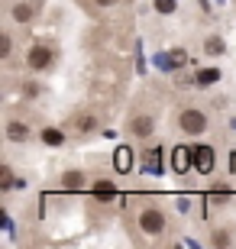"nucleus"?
<instances>
[{
    "mask_svg": "<svg viewBox=\"0 0 236 249\" xmlns=\"http://www.w3.org/2000/svg\"><path fill=\"white\" fill-rule=\"evenodd\" d=\"M139 233H145V236H162L165 230H168V217H165V211L162 207H143L139 211Z\"/></svg>",
    "mask_w": 236,
    "mask_h": 249,
    "instance_id": "nucleus-1",
    "label": "nucleus"
},
{
    "mask_svg": "<svg viewBox=\"0 0 236 249\" xmlns=\"http://www.w3.org/2000/svg\"><path fill=\"white\" fill-rule=\"evenodd\" d=\"M55 58H58V55H55L52 46H46V42H36V46H29V52H26V68H29V71H36V74L52 71Z\"/></svg>",
    "mask_w": 236,
    "mask_h": 249,
    "instance_id": "nucleus-2",
    "label": "nucleus"
},
{
    "mask_svg": "<svg viewBox=\"0 0 236 249\" xmlns=\"http://www.w3.org/2000/svg\"><path fill=\"white\" fill-rule=\"evenodd\" d=\"M207 126H210L207 113L198 110V107H184V110L178 113V129L188 133V136H200V133H207Z\"/></svg>",
    "mask_w": 236,
    "mask_h": 249,
    "instance_id": "nucleus-3",
    "label": "nucleus"
},
{
    "mask_svg": "<svg viewBox=\"0 0 236 249\" xmlns=\"http://www.w3.org/2000/svg\"><path fill=\"white\" fill-rule=\"evenodd\" d=\"M214 168H217V152L214 146H194V172L198 175H214Z\"/></svg>",
    "mask_w": 236,
    "mask_h": 249,
    "instance_id": "nucleus-4",
    "label": "nucleus"
},
{
    "mask_svg": "<svg viewBox=\"0 0 236 249\" xmlns=\"http://www.w3.org/2000/svg\"><path fill=\"white\" fill-rule=\"evenodd\" d=\"M39 7H42V0H19V3H13L10 17H13V23H17V26H26V23H33V19H36Z\"/></svg>",
    "mask_w": 236,
    "mask_h": 249,
    "instance_id": "nucleus-5",
    "label": "nucleus"
},
{
    "mask_svg": "<svg viewBox=\"0 0 236 249\" xmlns=\"http://www.w3.org/2000/svg\"><path fill=\"white\" fill-rule=\"evenodd\" d=\"M127 129H129L136 139H149V136L155 133V117H152V113H136V117H129Z\"/></svg>",
    "mask_w": 236,
    "mask_h": 249,
    "instance_id": "nucleus-6",
    "label": "nucleus"
},
{
    "mask_svg": "<svg viewBox=\"0 0 236 249\" xmlns=\"http://www.w3.org/2000/svg\"><path fill=\"white\" fill-rule=\"evenodd\" d=\"M62 188L68 194H81L84 188H88V175H84L81 168H68V172L62 175Z\"/></svg>",
    "mask_w": 236,
    "mask_h": 249,
    "instance_id": "nucleus-7",
    "label": "nucleus"
},
{
    "mask_svg": "<svg viewBox=\"0 0 236 249\" xmlns=\"http://www.w3.org/2000/svg\"><path fill=\"white\" fill-rule=\"evenodd\" d=\"M3 136H7V142H29V136H33V126H29V123H23V120H7Z\"/></svg>",
    "mask_w": 236,
    "mask_h": 249,
    "instance_id": "nucleus-8",
    "label": "nucleus"
},
{
    "mask_svg": "<svg viewBox=\"0 0 236 249\" xmlns=\"http://www.w3.org/2000/svg\"><path fill=\"white\" fill-rule=\"evenodd\" d=\"M172 168L175 172H178V175H184V172H188V168H194V146H178L172 152Z\"/></svg>",
    "mask_w": 236,
    "mask_h": 249,
    "instance_id": "nucleus-9",
    "label": "nucleus"
},
{
    "mask_svg": "<svg viewBox=\"0 0 236 249\" xmlns=\"http://www.w3.org/2000/svg\"><path fill=\"white\" fill-rule=\"evenodd\" d=\"M91 194H94V201L110 204L113 197H117V185H113L110 178H97V181H91Z\"/></svg>",
    "mask_w": 236,
    "mask_h": 249,
    "instance_id": "nucleus-10",
    "label": "nucleus"
},
{
    "mask_svg": "<svg viewBox=\"0 0 236 249\" xmlns=\"http://www.w3.org/2000/svg\"><path fill=\"white\" fill-rule=\"evenodd\" d=\"M220 78H223L220 68H200V71L194 74V84H198V88H214Z\"/></svg>",
    "mask_w": 236,
    "mask_h": 249,
    "instance_id": "nucleus-11",
    "label": "nucleus"
},
{
    "mask_svg": "<svg viewBox=\"0 0 236 249\" xmlns=\"http://www.w3.org/2000/svg\"><path fill=\"white\" fill-rule=\"evenodd\" d=\"M230 201V188L227 185H214L207 194H204V204H214V207H223Z\"/></svg>",
    "mask_w": 236,
    "mask_h": 249,
    "instance_id": "nucleus-12",
    "label": "nucleus"
},
{
    "mask_svg": "<svg viewBox=\"0 0 236 249\" xmlns=\"http://www.w3.org/2000/svg\"><path fill=\"white\" fill-rule=\"evenodd\" d=\"M113 168H117L120 175H127L129 168H133V152H129L127 146H120L117 152H113Z\"/></svg>",
    "mask_w": 236,
    "mask_h": 249,
    "instance_id": "nucleus-13",
    "label": "nucleus"
},
{
    "mask_svg": "<svg viewBox=\"0 0 236 249\" xmlns=\"http://www.w3.org/2000/svg\"><path fill=\"white\" fill-rule=\"evenodd\" d=\"M39 139L46 142V146H52V149H58V146H65V133L58 126H46L42 133H39Z\"/></svg>",
    "mask_w": 236,
    "mask_h": 249,
    "instance_id": "nucleus-14",
    "label": "nucleus"
},
{
    "mask_svg": "<svg viewBox=\"0 0 236 249\" xmlns=\"http://www.w3.org/2000/svg\"><path fill=\"white\" fill-rule=\"evenodd\" d=\"M143 156H145V172H149V175H159V172H162V159H159V156H162V149H159V146L145 149Z\"/></svg>",
    "mask_w": 236,
    "mask_h": 249,
    "instance_id": "nucleus-15",
    "label": "nucleus"
},
{
    "mask_svg": "<svg viewBox=\"0 0 236 249\" xmlns=\"http://www.w3.org/2000/svg\"><path fill=\"white\" fill-rule=\"evenodd\" d=\"M97 126L100 123H97L94 113H78V117H74V129H78V133H94Z\"/></svg>",
    "mask_w": 236,
    "mask_h": 249,
    "instance_id": "nucleus-16",
    "label": "nucleus"
},
{
    "mask_svg": "<svg viewBox=\"0 0 236 249\" xmlns=\"http://www.w3.org/2000/svg\"><path fill=\"white\" fill-rule=\"evenodd\" d=\"M204 52H207V55H223V52H227L223 36H204Z\"/></svg>",
    "mask_w": 236,
    "mask_h": 249,
    "instance_id": "nucleus-17",
    "label": "nucleus"
},
{
    "mask_svg": "<svg viewBox=\"0 0 236 249\" xmlns=\"http://www.w3.org/2000/svg\"><path fill=\"white\" fill-rule=\"evenodd\" d=\"M13 188H17V175H13V168L3 162V165H0V191L7 194V191H13Z\"/></svg>",
    "mask_w": 236,
    "mask_h": 249,
    "instance_id": "nucleus-18",
    "label": "nucleus"
},
{
    "mask_svg": "<svg viewBox=\"0 0 236 249\" xmlns=\"http://www.w3.org/2000/svg\"><path fill=\"white\" fill-rule=\"evenodd\" d=\"M152 10L159 17H172L175 10H178V0H152Z\"/></svg>",
    "mask_w": 236,
    "mask_h": 249,
    "instance_id": "nucleus-19",
    "label": "nucleus"
},
{
    "mask_svg": "<svg viewBox=\"0 0 236 249\" xmlns=\"http://www.w3.org/2000/svg\"><path fill=\"white\" fill-rule=\"evenodd\" d=\"M10 55H13V36L3 33V36H0V58H10Z\"/></svg>",
    "mask_w": 236,
    "mask_h": 249,
    "instance_id": "nucleus-20",
    "label": "nucleus"
},
{
    "mask_svg": "<svg viewBox=\"0 0 236 249\" xmlns=\"http://www.w3.org/2000/svg\"><path fill=\"white\" fill-rule=\"evenodd\" d=\"M214 246H230V236H227V230H217V233H214Z\"/></svg>",
    "mask_w": 236,
    "mask_h": 249,
    "instance_id": "nucleus-21",
    "label": "nucleus"
},
{
    "mask_svg": "<svg viewBox=\"0 0 236 249\" xmlns=\"http://www.w3.org/2000/svg\"><path fill=\"white\" fill-rule=\"evenodd\" d=\"M172 62H182L184 65V49H172Z\"/></svg>",
    "mask_w": 236,
    "mask_h": 249,
    "instance_id": "nucleus-22",
    "label": "nucleus"
},
{
    "mask_svg": "<svg viewBox=\"0 0 236 249\" xmlns=\"http://www.w3.org/2000/svg\"><path fill=\"white\" fill-rule=\"evenodd\" d=\"M94 3H97V7H113L117 0H94Z\"/></svg>",
    "mask_w": 236,
    "mask_h": 249,
    "instance_id": "nucleus-23",
    "label": "nucleus"
},
{
    "mask_svg": "<svg viewBox=\"0 0 236 249\" xmlns=\"http://www.w3.org/2000/svg\"><path fill=\"white\" fill-rule=\"evenodd\" d=\"M200 3V10H210V0H198Z\"/></svg>",
    "mask_w": 236,
    "mask_h": 249,
    "instance_id": "nucleus-24",
    "label": "nucleus"
}]
</instances>
